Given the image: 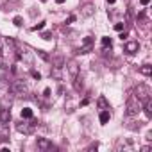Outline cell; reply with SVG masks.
<instances>
[{
  "mask_svg": "<svg viewBox=\"0 0 152 152\" xmlns=\"http://www.w3.org/2000/svg\"><path fill=\"white\" fill-rule=\"evenodd\" d=\"M22 116H23V118H32V109H31V107L22 109Z\"/></svg>",
  "mask_w": 152,
  "mask_h": 152,
  "instance_id": "9a60e30c",
  "label": "cell"
},
{
  "mask_svg": "<svg viewBox=\"0 0 152 152\" xmlns=\"http://www.w3.org/2000/svg\"><path fill=\"white\" fill-rule=\"evenodd\" d=\"M73 88L77 91L83 88V77H81V75H75V77H73Z\"/></svg>",
  "mask_w": 152,
  "mask_h": 152,
  "instance_id": "7c38bea8",
  "label": "cell"
},
{
  "mask_svg": "<svg viewBox=\"0 0 152 152\" xmlns=\"http://www.w3.org/2000/svg\"><path fill=\"white\" fill-rule=\"evenodd\" d=\"M43 27H45V22H41V23H38V25L34 27V31H41Z\"/></svg>",
  "mask_w": 152,
  "mask_h": 152,
  "instance_id": "7402d4cb",
  "label": "cell"
},
{
  "mask_svg": "<svg viewBox=\"0 0 152 152\" xmlns=\"http://www.w3.org/2000/svg\"><path fill=\"white\" fill-rule=\"evenodd\" d=\"M125 52L127 54H136L138 50H140V43L138 41H129V43H125Z\"/></svg>",
  "mask_w": 152,
  "mask_h": 152,
  "instance_id": "5b68a950",
  "label": "cell"
},
{
  "mask_svg": "<svg viewBox=\"0 0 152 152\" xmlns=\"http://www.w3.org/2000/svg\"><path fill=\"white\" fill-rule=\"evenodd\" d=\"M115 31L122 32V31H124V23H116V25H115Z\"/></svg>",
  "mask_w": 152,
  "mask_h": 152,
  "instance_id": "d6986e66",
  "label": "cell"
},
{
  "mask_svg": "<svg viewBox=\"0 0 152 152\" xmlns=\"http://www.w3.org/2000/svg\"><path fill=\"white\" fill-rule=\"evenodd\" d=\"M36 147H38L39 150H43V152H45V150H54V148H56V147H54L48 140H45V138H38V140H36Z\"/></svg>",
  "mask_w": 152,
  "mask_h": 152,
  "instance_id": "277c9868",
  "label": "cell"
},
{
  "mask_svg": "<svg viewBox=\"0 0 152 152\" xmlns=\"http://www.w3.org/2000/svg\"><path fill=\"white\" fill-rule=\"evenodd\" d=\"M68 73L72 75V77H75V75H79V66L75 61H70L68 63Z\"/></svg>",
  "mask_w": 152,
  "mask_h": 152,
  "instance_id": "9c48e42d",
  "label": "cell"
},
{
  "mask_svg": "<svg viewBox=\"0 0 152 152\" xmlns=\"http://www.w3.org/2000/svg\"><path fill=\"white\" fill-rule=\"evenodd\" d=\"M41 2H47V0H41Z\"/></svg>",
  "mask_w": 152,
  "mask_h": 152,
  "instance_id": "83f0119b",
  "label": "cell"
},
{
  "mask_svg": "<svg viewBox=\"0 0 152 152\" xmlns=\"http://www.w3.org/2000/svg\"><path fill=\"white\" fill-rule=\"evenodd\" d=\"M0 56H2V41H0Z\"/></svg>",
  "mask_w": 152,
  "mask_h": 152,
  "instance_id": "4316f807",
  "label": "cell"
},
{
  "mask_svg": "<svg viewBox=\"0 0 152 152\" xmlns=\"http://www.w3.org/2000/svg\"><path fill=\"white\" fill-rule=\"evenodd\" d=\"M22 22H23V20H22V16H15V18H13V23H15L16 27H20V25H22Z\"/></svg>",
  "mask_w": 152,
  "mask_h": 152,
  "instance_id": "ac0fdd59",
  "label": "cell"
},
{
  "mask_svg": "<svg viewBox=\"0 0 152 152\" xmlns=\"http://www.w3.org/2000/svg\"><path fill=\"white\" fill-rule=\"evenodd\" d=\"M134 97H136L140 102L148 100V99H150V88H148V86H145V84H140V86L134 90Z\"/></svg>",
  "mask_w": 152,
  "mask_h": 152,
  "instance_id": "7a4b0ae2",
  "label": "cell"
},
{
  "mask_svg": "<svg viewBox=\"0 0 152 152\" xmlns=\"http://www.w3.org/2000/svg\"><path fill=\"white\" fill-rule=\"evenodd\" d=\"M52 75H54L56 79H61V70H59V66H56V68L52 70Z\"/></svg>",
  "mask_w": 152,
  "mask_h": 152,
  "instance_id": "e0dca14e",
  "label": "cell"
},
{
  "mask_svg": "<svg viewBox=\"0 0 152 152\" xmlns=\"http://www.w3.org/2000/svg\"><path fill=\"white\" fill-rule=\"evenodd\" d=\"M32 77H34V79H38V81H39V79H41V75H39V72H32Z\"/></svg>",
  "mask_w": 152,
  "mask_h": 152,
  "instance_id": "603a6c76",
  "label": "cell"
},
{
  "mask_svg": "<svg viewBox=\"0 0 152 152\" xmlns=\"http://www.w3.org/2000/svg\"><path fill=\"white\" fill-rule=\"evenodd\" d=\"M11 91H13L15 95H25V93H27V84H25L23 81H15V83L11 84Z\"/></svg>",
  "mask_w": 152,
  "mask_h": 152,
  "instance_id": "3957f363",
  "label": "cell"
},
{
  "mask_svg": "<svg viewBox=\"0 0 152 152\" xmlns=\"http://www.w3.org/2000/svg\"><path fill=\"white\" fill-rule=\"evenodd\" d=\"M11 120V111L7 109V107H2V109H0V122H2V124H7Z\"/></svg>",
  "mask_w": 152,
  "mask_h": 152,
  "instance_id": "ba28073f",
  "label": "cell"
},
{
  "mask_svg": "<svg viewBox=\"0 0 152 152\" xmlns=\"http://www.w3.org/2000/svg\"><path fill=\"white\" fill-rule=\"evenodd\" d=\"M97 106H99L100 109H109V102H107L104 97H99V100H97Z\"/></svg>",
  "mask_w": 152,
  "mask_h": 152,
  "instance_id": "4fadbf2b",
  "label": "cell"
},
{
  "mask_svg": "<svg viewBox=\"0 0 152 152\" xmlns=\"http://www.w3.org/2000/svg\"><path fill=\"white\" fill-rule=\"evenodd\" d=\"M56 2H57V4H64V2H66V0H56Z\"/></svg>",
  "mask_w": 152,
  "mask_h": 152,
  "instance_id": "d4e9b609",
  "label": "cell"
},
{
  "mask_svg": "<svg viewBox=\"0 0 152 152\" xmlns=\"http://www.w3.org/2000/svg\"><path fill=\"white\" fill-rule=\"evenodd\" d=\"M41 38H43V39H50V38H52V32H43Z\"/></svg>",
  "mask_w": 152,
  "mask_h": 152,
  "instance_id": "ffe728a7",
  "label": "cell"
},
{
  "mask_svg": "<svg viewBox=\"0 0 152 152\" xmlns=\"http://www.w3.org/2000/svg\"><path fill=\"white\" fill-rule=\"evenodd\" d=\"M100 41H102V47H111V38H107V36H104V38H102Z\"/></svg>",
  "mask_w": 152,
  "mask_h": 152,
  "instance_id": "2e32d148",
  "label": "cell"
},
{
  "mask_svg": "<svg viewBox=\"0 0 152 152\" xmlns=\"http://www.w3.org/2000/svg\"><path fill=\"white\" fill-rule=\"evenodd\" d=\"M91 43H93V39L88 36V38H84V41H83V47H81V50H79V54H88L90 52V48H91Z\"/></svg>",
  "mask_w": 152,
  "mask_h": 152,
  "instance_id": "52a82bcc",
  "label": "cell"
},
{
  "mask_svg": "<svg viewBox=\"0 0 152 152\" xmlns=\"http://www.w3.org/2000/svg\"><path fill=\"white\" fill-rule=\"evenodd\" d=\"M140 72H141L143 75H147V77H148V75L152 73V68H150V64H143V66L140 68Z\"/></svg>",
  "mask_w": 152,
  "mask_h": 152,
  "instance_id": "5bb4252c",
  "label": "cell"
},
{
  "mask_svg": "<svg viewBox=\"0 0 152 152\" xmlns=\"http://www.w3.org/2000/svg\"><path fill=\"white\" fill-rule=\"evenodd\" d=\"M38 54L41 56V59H45V61H48V56H47V54H45L43 50H38Z\"/></svg>",
  "mask_w": 152,
  "mask_h": 152,
  "instance_id": "44dd1931",
  "label": "cell"
},
{
  "mask_svg": "<svg viewBox=\"0 0 152 152\" xmlns=\"http://www.w3.org/2000/svg\"><path fill=\"white\" fill-rule=\"evenodd\" d=\"M141 111V102L132 95L129 100H127V106H125V113H127V116H136L138 113Z\"/></svg>",
  "mask_w": 152,
  "mask_h": 152,
  "instance_id": "6da1fadb",
  "label": "cell"
},
{
  "mask_svg": "<svg viewBox=\"0 0 152 152\" xmlns=\"http://www.w3.org/2000/svg\"><path fill=\"white\" fill-rule=\"evenodd\" d=\"M106 2H107V4H115V2H116V0H106Z\"/></svg>",
  "mask_w": 152,
  "mask_h": 152,
  "instance_id": "484cf974",
  "label": "cell"
},
{
  "mask_svg": "<svg viewBox=\"0 0 152 152\" xmlns=\"http://www.w3.org/2000/svg\"><path fill=\"white\" fill-rule=\"evenodd\" d=\"M93 13H95V9H93V6H91V4H86V6L83 7V16H84V18L91 16Z\"/></svg>",
  "mask_w": 152,
  "mask_h": 152,
  "instance_id": "8fae6325",
  "label": "cell"
},
{
  "mask_svg": "<svg viewBox=\"0 0 152 152\" xmlns=\"http://www.w3.org/2000/svg\"><path fill=\"white\" fill-rule=\"evenodd\" d=\"M100 124H107L109 122V118H111V111L109 109H102V113H100Z\"/></svg>",
  "mask_w": 152,
  "mask_h": 152,
  "instance_id": "30bf717a",
  "label": "cell"
},
{
  "mask_svg": "<svg viewBox=\"0 0 152 152\" xmlns=\"http://www.w3.org/2000/svg\"><path fill=\"white\" fill-rule=\"evenodd\" d=\"M32 125L31 124H23V122H20V124H16V131L18 132H23V134H31L32 132Z\"/></svg>",
  "mask_w": 152,
  "mask_h": 152,
  "instance_id": "8992f818",
  "label": "cell"
},
{
  "mask_svg": "<svg viewBox=\"0 0 152 152\" xmlns=\"http://www.w3.org/2000/svg\"><path fill=\"white\" fill-rule=\"evenodd\" d=\"M140 4H141V6H148V4H150V0H140Z\"/></svg>",
  "mask_w": 152,
  "mask_h": 152,
  "instance_id": "cb8c5ba5",
  "label": "cell"
}]
</instances>
